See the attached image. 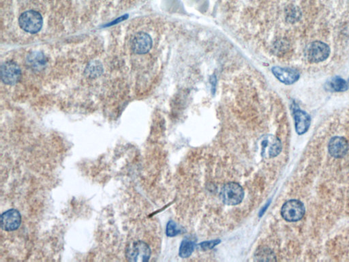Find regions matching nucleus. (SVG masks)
<instances>
[{"label": "nucleus", "instance_id": "6ab92c4d", "mask_svg": "<svg viewBox=\"0 0 349 262\" xmlns=\"http://www.w3.org/2000/svg\"><path fill=\"white\" fill-rule=\"evenodd\" d=\"M269 203H270V202L268 201V203H267V204L261 209V212H260L259 217H262V215L264 214L265 212L266 211V209H267V207L269 206Z\"/></svg>", "mask_w": 349, "mask_h": 262}, {"label": "nucleus", "instance_id": "412c9836", "mask_svg": "<svg viewBox=\"0 0 349 262\" xmlns=\"http://www.w3.org/2000/svg\"><path fill=\"white\" fill-rule=\"evenodd\" d=\"M348 87H349V79H348Z\"/></svg>", "mask_w": 349, "mask_h": 262}, {"label": "nucleus", "instance_id": "a211bd4d", "mask_svg": "<svg viewBox=\"0 0 349 262\" xmlns=\"http://www.w3.org/2000/svg\"><path fill=\"white\" fill-rule=\"evenodd\" d=\"M220 240H211V241H206L201 242L197 246V247L200 248L201 250L203 251H207V250L212 249L215 246L218 245L220 243Z\"/></svg>", "mask_w": 349, "mask_h": 262}, {"label": "nucleus", "instance_id": "4468645a", "mask_svg": "<svg viewBox=\"0 0 349 262\" xmlns=\"http://www.w3.org/2000/svg\"><path fill=\"white\" fill-rule=\"evenodd\" d=\"M27 62L30 67L34 69H40L45 65V58L40 52H34L28 56Z\"/></svg>", "mask_w": 349, "mask_h": 262}, {"label": "nucleus", "instance_id": "dca6fc26", "mask_svg": "<svg viewBox=\"0 0 349 262\" xmlns=\"http://www.w3.org/2000/svg\"><path fill=\"white\" fill-rule=\"evenodd\" d=\"M255 258L257 261H275L274 255L273 252L268 248H261L259 251L256 252Z\"/></svg>", "mask_w": 349, "mask_h": 262}, {"label": "nucleus", "instance_id": "ddd939ff", "mask_svg": "<svg viewBox=\"0 0 349 262\" xmlns=\"http://www.w3.org/2000/svg\"><path fill=\"white\" fill-rule=\"evenodd\" d=\"M328 90L335 92H345L348 90V82L341 77H334L327 83Z\"/></svg>", "mask_w": 349, "mask_h": 262}, {"label": "nucleus", "instance_id": "2eb2a0df", "mask_svg": "<svg viewBox=\"0 0 349 262\" xmlns=\"http://www.w3.org/2000/svg\"><path fill=\"white\" fill-rule=\"evenodd\" d=\"M195 242L189 238H186L182 241L180 245L179 255L182 258L190 257L193 253L195 248Z\"/></svg>", "mask_w": 349, "mask_h": 262}, {"label": "nucleus", "instance_id": "0eeeda50", "mask_svg": "<svg viewBox=\"0 0 349 262\" xmlns=\"http://www.w3.org/2000/svg\"><path fill=\"white\" fill-rule=\"evenodd\" d=\"M21 72L19 66L14 62H7L1 67V78L8 85H14L20 79Z\"/></svg>", "mask_w": 349, "mask_h": 262}, {"label": "nucleus", "instance_id": "f257e3e1", "mask_svg": "<svg viewBox=\"0 0 349 262\" xmlns=\"http://www.w3.org/2000/svg\"><path fill=\"white\" fill-rule=\"evenodd\" d=\"M19 23V26L25 32L36 34L41 30L43 20L38 12L28 11L21 15Z\"/></svg>", "mask_w": 349, "mask_h": 262}, {"label": "nucleus", "instance_id": "f3484780", "mask_svg": "<svg viewBox=\"0 0 349 262\" xmlns=\"http://www.w3.org/2000/svg\"><path fill=\"white\" fill-rule=\"evenodd\" d=\"M182 230L173 221H168L166 225V234L168 236L174 237L181 234Z\"/></svg>", "mask_w": 349, "mask_h": 262}, {"label": "nucleus", "instance_id": "f8f14e48", "mask_svg": "<svg viewBox=\"0 0 349 262\" xmlns=\"http://www.w3.org/2000/svg\"><path fill=\"white\" fill-rule=\"evenodd\" d=\"M294 114L297 133L300 135H304L309 129L311 118L309 114L300 109L294 110Z\"/></svg>", "mask_w": 349, "mask_h": 262}, {"label": "nucleus", "instance_id": "9d476101", "mask_svg": "<svg viewBox=\"0 0 349 262\" xmlns=\"http://www.w3.org/2000/svg\"><path fill=\"white\" fill-rule=\"evenodd\" d=\"M273 75L280 82L286 85H292L300 79V74L298 71L290 68L274 67L272 69Z\"/></svg>", "mask_w": 349, "mask_h": 262}, {"label": "nucleus", "instance_id": "7ed1b4c3", "mask_svg": "<svg viewBox=\"0 0 349 262\" xmlns=\"http://www.w3.org/2000/svg\"><path fill=\"white\" fill-rule=\"evenodd\" d=\"M305 213V207L303 203L296 199L286 201L281 209V215L283 219L288 222H296L301 220Z\"/></svg>", "mask_w": 349, "mask_h": 262}, {"label": "nucleus", "instance_id": "f03ea898", "mask_svg": "<svg viewBox=\"0 0 349 262\" xmlns=\"http://www.w3.org/2000/svg\"><path fill=\"white\" fill-rule=\"evenodd\" d=\"M221 199L223 203L228 205H236L241 203L244 199L243 188L236 182H228L221 189Z\"/></svg>", "mask_w": 349, "mask_h": 262}, {"label": "nucleus", "instance_id": "20e7f679", "mask_svg": "<svg viewBox=\"0 0 349 262\" xmlns=\"http://www.w3.org/2000/svg\"><path fill=\"white\" fill-rule=\"evenodd\" d=\"M126 256L131 261H147L151 256V249L142 241L134 242L127 246Z\"/></svg>", "mask_w": 349, "mask_h": 262}, {"label": "nucleus", "instance_id": "9b49d317", "mask_svg": "<svg viewBox=\"0 0 349 262\" xmlns=\"http://www.w3.org/2000/svg\"><path fill=\"white\" fill-rule=\"evenodd\" d=\"M348 143L346 139L342 137L331 138L329 141L328 149L329 154L334 158L340 159L344 156L348 150Z\"/></svg>", "mask_w": 349, "mask_h": 262}, {"label": "nucleus", "instance_id": "423d86ee", "mask_svg": "<svg viewBox=\"0 0 349 262\" xmlns=\"http://www.w3.org/2000/svg\"><path fill=\"white\" fill-rule=\"evenodd\" d=\"M329 46L325 42L315 41L310 44L308 49V59L312 63H319L325 61L330 55Z\"/></svg>", "mask_w": 349, "mask_h": 262}, {"label": "nucleus", "instance_id": "39448f33", "mask_svg": "<svg viewBox=\"0 0 349 262\" xmlns=\"http://www.w3.org/2000/svg\"><path fill=\"white\" fill-rule=\"evenodd\" d=\"M261 154L264 158H274L280 154L282 151V143L280 139L275 136H263L261 140Z\"/></svg>", "mask_w": 349, "mask_h": 262}, {"label": "nucleus", "instance_id": "6e6552de", "mask_svg": "<svg viewBox=\"0 0 349 262\" xmlns=\"http://www.w3.org/2000/svg\"><path fill=\"white\" fill-rule=\"evenodd\" d=\"M21 217L18 211L10 209L5 212L1 216V227L3 230L13 232L21 226Z\"/></svg>", "mask_w": 349, "mask_h": 262}, {"label": "nucleus", "instance_id": "aec40b11", "mask_svg": "<svg viewBox=\"0 0 349 262\" xmlns=\"http://www.w3.org/2000/svg\"><path fill=\"white\" fill-rule=\"evenodd\" d=\"M211 85H212L213 89L215 90V87H216V78L214 76L211 77L210 79Z\"/></svg>", "mask_w": 349, "mask_h": 262}, {"label": "nucleus", "instance_id": "1a4fd4ad", "mask_svg": "<svg viewBox=\"0 0 349 262\" xmlns=\"http://www.w3.org/2000/svg\"><path fill=\"white\" fill-rule=\"evenodd\" d=\"M152 46V38L147 33L139 32L135 35L132 40V49L137 54L148 53L150 51Z\"/></svg>", "mask_w": 349, "mask_h": 262}]
</instances>
